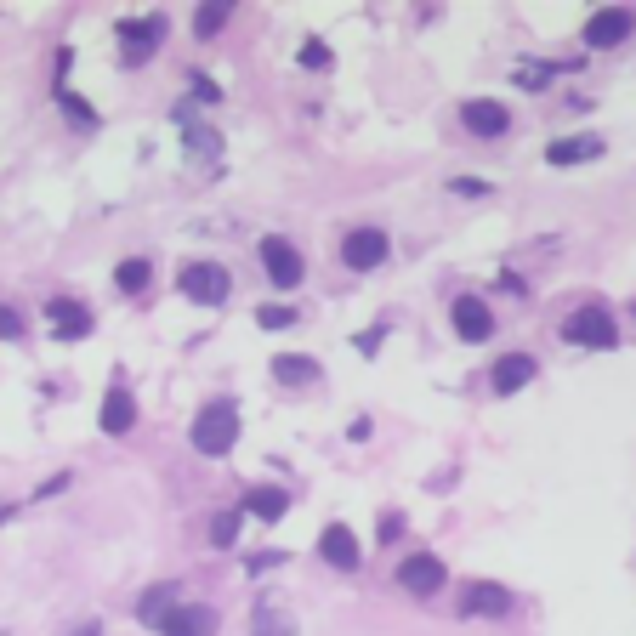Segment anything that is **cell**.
<instances>
[{
    "instance_id": "5",
    "label": "cell",
    "mask_w": 636,
    "mask_h": 636,
    "mask_svg": "<svg viewBox=\"0 0 636 636\" xmlns=\"http://www.w3.org/2000/svg\"><path fill=\"white\" fill-rule=\"evenodd\" d=\"M636 29V18L625 12V6H602V12H591V23H585V46L591 52H608V46H625Z\"/></svg>"
},
{
    "instance_id": "21",
    "label": "cell",
    "mask_w": 636,
    "mask_h": 636,
    "mask_svg": "<svg viewBox=\"0 0 636 636\" xmlns=\"http://www.w3.org/2000/svg\"><path fill=\"white\" fill-rule=\"evenodd\" d=\"M222 23H228V0H205V6L194 12V35H199V40H211Z\"/></svg>"
},
{
    "instance_id": "2",
    "label": "cell",
    "mask_w": 636,
    "mask_h": 636,
    "mask_svg": "<svg viewBox=\"0 0 636 636\" xmlns=\"http://www.w3.org/2000/svg\"><path fill=\"white\" fill-rule=\"evenodd\" d=\"M177 284H182V296L199 301V307H216V301H228V290H233L228 267H216V262H188L177 273Z\"/></svg>"
},
{
    "instance_id": "24",
    "label": "cell",
    "mask_w": 636,
    "mask_h": 636,
    "mask_svg": "<svg viewBox=\"0 0 636 636\" xmlns=\"http://www.w3.org/2000/svg\"><path fill=\"white\" fill-rule=\"evenodd\" d=\"M211 540L228 551L233 540H239V512H216V517H211Z\"/></svg>"
},
{
    "instance_id": "8",
    "label": "cell",
    "mask_w": 636,
    "mask_h": 636,
    "mask_svg": "<svg viewBox=\"0 0 636 636\" xmlns=\"http://www.w3.org/2000/svg\"><path fill=\"white\" fill-rule=\"evenodd\" d=\"M460 125L472 131V137H483V142H495V137H506L512 131V114L495 103V97H472V103L460 108Z\"/></svg>"
},
{
    "instance_id": "10",
    "label": "cell",
    "mask_w": 636,
    "mask_h": 636,
    "mask_svg": "<svg viewBox=\"0 0 636 636\" xmlns=\"http://www.w3.org/2000/svg\"><path fill=\"white\" fill-rule=\"evenodd\" d=\"M318 557L330 568H341V574H353V568L364 563V546H358V534L347 529V523H330V529L318 534Z\"/></svg>"
},
{
    "instance_id": "17",
    "label": "cell",
    "mask_w": 636,
    "mask_h": 636,
    "mask_svg": "<svg viewBox=\"0 0 636 636\" xmlns=\"http://www.w3.org/2000/svg\"><path fill=\"white\" fill-rule=\"evenodd\" d=\"M597 154H602V137H563L546 148L551 165H585V159H597Z\"/></svg>"
},
{
    "instance_id": "11",
    "label": "cell",
    "mask_w": 636,
    "mask_h": 636,
    "mask_svg": "<svg viewBox=\"0 0 636 636\" xmlns=\"http://www.w3.org/2000/svg\"><path fill=\"white\" fill-rule=\"evenodd\" d=\"M449 318H455V336L460 341H489V336H495V313H489V301H477V296H455Z\"/></svg>"
},
{
    "instance_id": "1",
    "label": "cell",
    "mask_w": 636,
    "mask_h": 636,
    "mask_svg": "<svg viewBox=\"0 0 636 636\" xmlns=\"http://www.w3.org/2000/svg\"><path fill=\"white\" fill-rule=\"evenodd\" d=\"M188 438H194L199 455H228L233 443H239V409L233 404H205L194 415V426H188Z\"/></svg>"
},
{
    "instance_id": "23",
    "label": "cell",
    "mask_w": 636,
    "mask_h": 636,
    "mask_svg": "<svg viewBox=\"0 0 636 636\" xmlns=\"http://www.w3.org/2000/svg\"><path fill=\"white\" fill-rule=\"evenodd\" d=\"M114 284H120L125 296H131V290H142V284H148V262H137V256H131V262H120V267H114Z\"/></svg>"
},
{
    "instance_id": "15",
    "label": "cell",
    "mask_w": 636,
    "mask_h": 636,
    "mask_svg": "<svg viewBox=\"0 0 636 636\" xmlns=\"http://www.w3.org/2000/svg\"><path fill=\"white\" fill-rule=\"evenodd\" d=\"M534 381V358L529 353H506L495 364V392H523Z\"/></svg>"
},
{
    "instance_id": "18",
    "label": "cell",
    "mask_w": 636,
    "mask_h": 636,
    "mask_svg": "<svg viewBox=\"0 0 636 636\" xmlns=\"http://www.w3.org/2000/svg\"><path fill=\"white\" fill-rule=\"evenodd\" d=\"M177 602H182V591H177V585H154V591H148V597L137 602V619H148V625H159V619L171 614Z\"/></svg>"
},
{
    "instance_id": "4",
    "label": "cell",
    "mask_w": 636,
    "mask_h": 636,
    "mask_svg": "<svg viewBox=\"0 0 636 636\" xmlns=\"http://www.w3.org/2000/svg\"><path fill=\"white\" fill-rule=\"evenodd\" d=\"M398 585H404L409 597H432V591H443V585H449V568H443L432 551H409L404 568H398Z\"/></svg>"
},
{
    "instance_id": "7",
    "label": "cell",
    "mask_w": 636,
    "mask_h": 636,
    "mask_svg": "<svg viewBox=\"0 0 636 636\" xmlns=\"http://www.w3.org/2000/svg\"><path fill=\"white\" fill-rule=\"evenodd\" d=\"M216 608H205V602H177L171 614L159 619V636H216Z\"/></svg>"
},
{
    "instance_id": "28",
    "label": "cell",
    "mask_w": 636,
    "mask_h": 636,
    "mask_svg": "<svg viewBox=\"0 0 636 636\" xmlns=\"http://www.w3.org/2000/svg\"><path fill=\"white\" fill-rule=\"evenodd\" d=\"M74 636H103V631H97V625H86V631H74Z\"/></svg>"
},
{
    "instance_id": "20",
    "label": "cell",
    "mask_w": 636,
    "mask_h": 636,
    "mask_svg": "<svg viewBox=\"0 0 636 636\" xmlns=\"http://www.w3.org/2000/svg\"><path fill=\"white\" fill-rule=\"evenodd\" d=\"M273 375H279L284 387H307L318 375V364L313 358H301V353H284V358H273Z\"/></svg>"
},
{
    "instance_id": "27",
    "label": "cell",
    "mask_w": 636,
    "mask_h": 636,
    "mask_svg": "<svg viewBox=\"0 0 636 636\" xmlns=\"http://www.w3.org/2000/svg\"><path fill=\"white\" fill-rule=\"evenodd\" d=\"M301 63H307V69H330V52H324L318 40H307V46H301Z\"/></svg>"
},
{
    "instance_id": "14",
    "label": "cell",
    "mask_w": 636,
    "mask_h": 636,
    "mask_svg": "<svg viewBox=\"0 0 636 636\" xmlns=\"http://www.w3.org/2000/svg\"><path fill=\"white\" fill-rule=\"evenodd\" d=\"M46 318H52V330H57V336H69V341L91 336V313L80 307V301H69V296L46 301Z\"/></svg>"
},
{
    "instance_id": "12",
    "label": "cell",
    "mask_w": 636,
    "mask_h": 636,
    "mask_svg": "<svg viewBox=\"0 0 636 636\" xmlns=\"http://www.w3.org/2000/svg\"><path fill=\"white\" fill-rule=\"evenodd\" d=\"M460 608H466V614H477V619H500L506 608H512V591H506V585H495V580H477V585H466Z\"/></svg>"
},
{
    "instance_id": "19",
    "label": "cell",
    "mask_w": 636,
    "mask_h": 636,
    "mask_svg": "<svg viewBox=\"0 0 636 636\" xmlns=\"http://www.w3.org/2000/svg\"><path fill=\"white\" fill-rule=\"evenodd\" d=\"M245 512H250V517H267V523H273V517L290 512V495H284V489H250V495H245Z\"/></svg>"
},
{
    "instance_id": "13",
    "label": "cell",
    "mask_w": 636,
    "mask_h": 636,
    "mask_svg": "<svg viewBox=\"0 0 636 636\" xmlns=\"http://www.w3.org/2000/svg\"><path fill=\"white\" fill-rule=\"evenodd\" d=\"M165 40V18H142V23H120V46L131 63H142V57H154V46Z\"/></svg>"
},
{
    "instance_id": "26",
    "label": "cell",
    "mask_w": 636,
    "mask_h": 636,
    "mask_svg": "<svg viewBox=\"0 0 636 636\" xmlns=\"http://www.w3.org/2000/svg\"><path fill=\"white\" fill-rule=\"evenodd\" d=\"M23 336V318L12 307H0V341H18Z\"/></svg>"
},
{
    "instance_id": "22",
    "label": "cell",
    "mask_w": 636,
    "mask_h": 636,
    "mask_svg": "<svg viewBox=\"0 0 636 636\" xmlns=\"http://www.w3.org/2000/svg\"><path fill=\"white\" fill-rule=\"evenodd\" d=\"M57 103H63V114H69V120L80 125V131H91V125H97V114H91V108L80 103V97H74L69 86H57Z\"/></svg>"
},
{
    "instance_id": "6",
    "label": "cell",
    "mask_w": 636,
    "mask_h": 636,
    "mask_svg": "<svg viewBox=\"0 0 636 636\" xmlns=\"http://www.w3.org/2000/svg\"><path fill=\"white\" fill-rule=\"evenodd\" d=\"M341 262L353 267V273H370V267L387 262V233L381 228H353L341 239Z\"/></svg>"
},
{
    "instance_id": "25",
    "label": "cell",
    "mask_w": 636,
    "mask_h": 636,
    "mask_svg": "<svg viewBox=\"0 0 636 636\" xmlns=\"http://www.w3.org/2000/svg\"><path fill=\"white\" fill-rule=\"evenodd\" d=\"M256 324H262V330H290V324H296V307H273V301H267V307H256Z\"/></svg>"
},
{
    "instance_id": "9",
    "label": "cell",
    "mask_w": 636,
    "mask_h": 636,
    "mask_svg": "<svg viewBox=\"0 0 636 636\" xmlns=\"http://www.w3.org/2000/svg\"><path fill=\"white\" fill-rule=\"evenodd\" d=\"M262 267L279 290H296L301 273H307V267H301V250L290 245V239H262Z\"/></svg>"
},
{
    "instance_id": "3",
    "label": "cell",
    "mask_w": 636,
    "mask_h": 636,
    "mask_svg": "<svg viewBox=\"0 0 636 636\" xmlns=\"http://www.w3.org/2000/svg\"><path fill=\"white\" fill-rule=\"evenodd\" d=\"M563 341H574V347H614L619 324L608 318V307H580V313L563 318Z\"/></svg>"
},
{
    "instance_id": "16",
    "label": "cell",
    "mask_w": 636,
    "mask_h": 636,
    "mask_svg": "<svg viewBox=\"0 0 636 636\" xmlns=\"http://www.w3.org/2000/svg\"><path fill=\"white\" fill-rule=\"evenodd\" d=\"M131 421H137V404H131V392L125 387H108V398H103V432H131Z\"/></svg>"
}]
</instances>
